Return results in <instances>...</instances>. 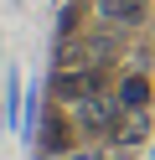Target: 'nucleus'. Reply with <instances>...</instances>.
I'll list each match as a JSON object with an SVG mask.
<instances>
[{
  "label": "nucleus",
  "mask_w": 155,
  "mask_h": 160,
  "mask_svg": "<svg viewBox=\"0 0 155 160\" xmlns=\"http://www.w3.org/2000/svg\"><path fill=\"white\" fill-rule=\"evenodd\" d=\"M98 16L119 31H134L140 21H150V0H98Z\"/></svg>",
  "instance_id": "20e7f679"
},
{
  "label": "nucleus",
  "mask_w": 155,
  "mask_h": 160,
  "mask_svg": "<svg viewBox=\"0 0 155 160\" xmlns=\"http://www.w3.org/2000/svg\"><path fill=\"white\" fill-rule=\"evenodd\" d=\"M67 108H72L78 134H88V139H114V129H119V119H124V103L109 98V93H93V98L67 103Z\"/></svg>",
  "instance_id": "f257e3e1"
},
{
  "label": "nucleus",
  "mask_w": 155,
  "mask_h": 160,
  "mask_svg": "<svg viewBox=\"0 0 155 160\" xmlns=\"http://www.w3.org/2000/svg\"><path fill=\"white\" fill-rule=\"evenodd\" d=\"M98 88H103V67H98V62H93V67L83 62L78 72H67V67H62V72L52 78V93H57L62 103H83V98H93Z\"/></svg>",
  "instance_id": "7ed1b4c3"
},
{
  "label": "nucleus",
  "mask_w": 155,
  "mask_h": 160,
  "mask_svg": "<svg viewBox=\"0 0 155 160\" xmlns=\"http://www.w3.org/2000/svg\"><path fill=\"white\" fill-rule=\"evenodd\" d=\"M114 98H119L124 108H145V103H150V83H145L140 72H129V78L119 83V93H114Z\"/></svg>",
  "instance_id": "0eeeda50"
},
{
  "label": "nucleus",
  "mask_w": 155,
  "mask_h": 160,
  "mask_svg": "<svg viewBox=\"0 0 155 160\" xmlns=\"http://www.w3.org/2000/svg\"><path fill=\"white\" fill-rule=\"evenodd\" d=\"M72 139H78V124H72V108H52L36 124V150L41 155H67Z\"/></svg>",
  "instance_id": "f03ea898"
},
{
  "label": "nucleus",
  "mask_w": 155,
  "mask_h": 160,
  "mask_svg": "<svg viewBox=\"0 0 155 160\" xmlns=\"http://www.w3.org/2000/svg\"><path fill=\"white\" fill-rule=\"evenodd\" d=\"M21 114H26V83H21V67H5V103H0L5 134H21Z\"/></svg>",
  "instance_id": "39448f33"
},
{
  "label": "nucleus",
  "mask_w": 155,
  "mask_h": 160,
  "mask_svg": "<svg viewBox=\"0 0 155 160\" xmlns=\"http://www.w3.org/2000/svg\"><path fill=\"white\" fill-rule=\"evenodd\" d=\"M150 160H155V155H150Z\"/></svg>",
  "instance_id": "6e6552de"
},
{
  "label": "nucleus",
  "mask_w": 155,
  "mask_h": 160,
  "mask_svg": "<svg viewBox=\"0 0 155 160\" xmlns=\"http://www.w3.org/2000/svg\"><path fill=\"white\" fill-rule=\"evenodd\" d=\"M145 134H150V119H145V108H124L119 129H114V145H119V150H140V145H145Z\"/></svg>",
  "instance_id": "423d86ee"
}]
</instances>
